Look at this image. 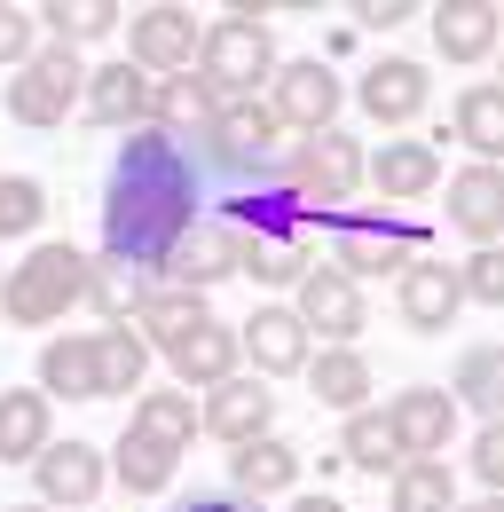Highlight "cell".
I'll use <instances>...</instances> for the list:
<instances>
[{
  "label": "cell",
  "mask_w": 504,
  "mask_h": 512,
  "mask_svg": "<svg viewBox=\"0 0 504 512\" xmlns=\"http://www.w3.org/2000/svg\"><path fill=\"white\" fill-rule=\"evenodd\" d=\"M197 205H205L197 150L158 127H134L111 158V182H103V260L166 276L174 245L197 229Z\"/></svg>",
  "instance_id": "1"
},
{
  "label": "cell",
  "mask_w": 504,
  "mask_h": 512,
  "mask_svg": "<svg viewBox=\"0 0 504 512\" xmlns=\"http://www.w3.org/2000/svg\"><path fill=\"white\" fill-rule=\"evenodd\" d=\"M276 40H268V0H229L205 32H197V79L213 87V103H260L276 79Z\"/></svg>",
  "instance_id": "2"
},
{
  "label": "cell",
  "mask_w": 504,
  "mask_h": 512,
  "mask_svg": "<svg viewBox=\"0 0 504 512\" xmlns=\"http://www.w3.org/2000/svg\"><path fill=\"white\" fill-rule=\"evenodd\" d=\"M87 292V253L79 245H32L16 268H0V316L24 331H48L79 308Z\"/></svg>",
  "instance_id": "3"
},
{
  "label": "cell",
  "mask_w": 504,
  "mask_h": 512,
  "mask_svg": "<svg viewBox=\"0 0 504 512\" xmlns=\"http://www.w3.org/2000/svg\"><path fill=\"white\" fill-rule=\"evenodd\" d=\"M189 150H197V166H213L237 190V182H260V174L284 166V127L268 119V103H221L213 127L197 134Z\"/></svg>",
  "instance_id": "4"
},
{
  "label": "cell",
  "mask_w": 504,
  "mask_h": 512,
  "mask_svg": "<svg viewBox=\"0 0 504 512\" xmlns=\"http://www.w3.org/2000/svg\"><path fill=\"white\" fill-rule=\"evenodd\" d=\"M292 197L308 205L315 221H331V213H347V197L363 190V142L347 127H323L308 142H284V166H276Z\"/></svg>",
  "instance_id": "5"
},
{
  "label": "cell",
  "mask_w": 504,
  "mask_h": 512,
  "mask_svg": "<svg viewBox=\"0 0 504 512\" xmlns=\"http://www.w3.org/2000/svg\"><path fill=\"white\" fill-rule=\"evenodd\" d=\"M418 253H426V229L402 221V213H331V260L323 268H339L347 284H363L378 268L402 276Z\"/></svg>",
  "instance_id": "6"
},
{
  "label": "cell",
  "mask_w": 504,
  "mask_h": 512,
  "mask_svg": "<svg viewBox=\"0 0 504 512\" xmlns=\"http://www.w3.org/2000/svg\"><path fill=\"white\" fill-rule=\"evenodd\" d=\"M268 119L284 134H323V127H339V111H347V87H339V71L323 64V56H292V64H276V79H268Z\"/></svg>",
  "instance_id": "7"
},
{
  "label": "cell",
  "mask_w": 504,
  "mask_h": 512,
  "mask_svg": "<svg viewBox=\"0 0 504 512\" xmlns=\"http://www.w3.org/2000/svg\"><path fill=\"white\" fill-rule=\"evenodd\" d=\"M79 87H87V64L71 48H56V40H40L32 64L8 71V119L16 127H63L79 111Z\"/></svg>",
  "instance_id": "8"
},
{
  "label": "cell",
  "mask_w": 504,
  "mask_h": 512,
  "mask_svg": "<svg viewBox=\"0 0 504 512\" xmlns=\"http://www.w3.org/2000/svg\"><path fill=\"white\" fill-rule=\"evenodd\" d=\"M292 316H300V331L308 339H323V347H355L363 339V323H371V300H363V284H347L339 268H300V284H292V300H284Z\"/></svg>",
  "instance_id": "9"
},
{
  "label": "cell",
  "mask_w": 504,
  "mask_h": 512,
  "mask_svg": "<svg viewBox=\"0 0 504 512\" xmlns=\"http://www.w3.org/2000/svg\"><path fill=\"white\" fill-rule=\"evenodd\" d=\"M197 16H189L182 0H150V8H134L126 16V64L150 71V79H174V71L197 64Z\"/></svg>",
  "instance_id": "10"
},
{
  "label": "cell",
  "mask_w": 504,
  "mask_h": 512,
  "mask_svg": "<svg viewBox=\"0 0 504 512\" xmlns=\"http://www.w3.org/2000/svg\"><path fill=\"white\" fill-rule=\"evenodd\" d=\"M197 434H213V442L245 449L260 442V434H276V394H268V379H221L205 386V402H197Z\"/></svg>",
  "instance_id": "11"
},
{
  "label": "cell",
  "mask_w": 504,
  "mask_h": 512,
  "mask_svg": "<svg viewBox=\"0 0 504 512\" xmlns=\"http://www.w3.org/2000/svg\"><path fill=\"white\" fill-rule=\"evenodd\" d=\"M32 481H40V497H32V505L79 512V505H95V497H103L111 465H103V449H95V442H48L40 457H32Z\"/></svg>",
  "instance_id": "12"
},
{
  "label": "cell",
  "mask_w": 504,
  "mask_h": 512,
  "mask_svg": "<svg viewBox=\"0 0 504 512\" xmlns=\"http://www.w3.org/2000/svg\"><path fill=\"white\" fill-rule=\"evenodd\" d=\"M221 276H245V237H237L229 221L197 213V229H189L182 245H174V260H166V276H158V284L205 292V284H221Z\"/></svg>",
  "instance_id": "13"
},
{
  "label": "cell",
  "mask_w": 504,
  "mask_h": 512,
  "mask_svg": "<svg viewBox=\"0 0 504 512\" xmlns=\"http://www.w3.org/2000/svg\"><path fill=\"white\" fill-rule=\"evenodd\" d=\"M394 308H402V323L418 331V339H441L449 323H457V268L449 260H434V253H418L402 276H394Z\"/></svg>",
  "instance_id": "14"
},
{
  "label": "cell",
  "mask_w": 504,
  "mask_h": 512,
  "mask_svg": "<svg viewBox=\"0 0 504 512\" xmlns=\"http://www.w3.org/2000/svg\"><path fill=\"white\" fill-rule=\"evenodd\" d=\"M426 95H434V79H426L418 56H378L355 79V103H363V119H378V127H410L426 111Z\"/></svg>",
  "instance_id": "15"
},
{
  "label": "cell",
  "mask_w": 504,
  "mask_h": 512,
  "mask_svg": "<svg viewBox=\"0 0 504 512\" xmlns=\"http://www.w3.org/2000/svg\"><path fill=\"white\" fill-rule=\"evenodd\" d=\"M386 426H394L402 457H449V442H457V402H449V386H402L386 402Z\"/></svg>",
  "instance_id": "16"
},
{
  "label": "cell",
  "mask_w": 504,
  "mask_h": 512,
  "mask_svg": "<svg viewBox=\"0 0 504 512\" xmlns=\"http://www.w3.org/2000/svg\"><path fill=\"white\" fill-rule=\"evenodd\" d=\"M79 111H87L95 127H111V134L150 127V71H134L126 56H119V64H95V71H87V87H79Z\"/></svg>",
  "instance_id": "17"
},
{
  "label": "cell",
  "mask_w": 504,
  "mask_h": 512,
  "mask_svg": "<svg viewBox=\"0 0 504 512\" xmlns=\"http://www.w3.org/2000/svg\"><path fill=\"white\" fill-rule=\"evenodd\" d=\"M237 355H252V379H292L315 355V339L292 308H252V323H237Z\"/></svg>",
  "instance_id": "18"
},
{
  "label": "cell",
  "mask_w": 504,
  "mask_h": 512,
  "mask_svg": "<svg viewBox=\"0 0 504 512\" xmlns=\"http://www.w3.org/2000/svg\"><path fill=\"white\" fill-rule=\"evenodd\" d=\"M441 213H449L457 237L497 245V237H504V174H497V166H465V174H449V182H441Z\"/></svg>",
  "instance_id": "19"
},
{
  "label": "cell",
  "mask_w": 504,
  "mask_h": 512,
  "mask_svg": "<svg viewBox=\"0 0 504 512\" xmlns=\"http://www.w3.org/2000/svg\"><path fill=\"white\" fill-rule=\"evenodd\" d=\"M363 182H371L378 197H394V205H410V197L441 190V150L434 142H378V150H363Z\"/></svg>",
  "instance_id": "20"
},
{
  "label": "cell",
  "mask_w": 504,
  "mask_h": 512,
  "mask_svg": "<svg viewBox=\"0 0 504 512\" xmlns=\"http://www.w3.org/2000/svg\"><path fill=\"white\" fill-rule=\"evenodd\" d=\"M166 363H174V386H182V394H205V386L237 379V363H245V355H237V323L205 316L182 347H166Z\"/></svg>",
  "instance_id": "21"
},
{
  "label": "cell",
  "mask_w": 504,
  "mask_h": 512,
  "mask_svg": "<svg viewBox=\"0 0 504 512\" xmlns=\"http://www.w3.org/2000/svg\"><path fill=\"white\" fill-rule=\"evenodd\" d=\"M300 489V449L276 442V434H260L229 457V497H245V505H268V497H292Z\"/></svg>",
  "instance_id": "22"
},
{
  "label": "cell",
  "mask_w": 504,
  "mask_h": 512,
  "mask_svg": "<svg viewBox=\"0 0 504 512\" xmlns=\"http://www.w3.org/2000/svg\"><path fill=\"white\" fill-rule=\"evenodd\" d=\"M300 371H308V394L323 402V410H339V418L371 410V394H378L371 363H363V347H315Z\"/></svg>",
  "instance_id": "23"
},
{
  "label": "cell",
  "mask_w": 504,
  "mask_h": 512,
  "mask_svg": "<svg viewBox=\"0 0 504 512\" xmlns=\"http://www.w3.org/2000/svg\"><path fill=\"white\" fill-rule=\"evenodd\" d=\"M434 16V48L441 64H481L489 48H497V0H441V8H426Z\"/></svg>",
  "instance_id": "24"
},
{
  "label": "cell",
  "mask_w": 504,
  "mask_h": 512,
  "mask_svg": "<svg viewBox=\"0 0 504 512\" xmlns=\"http://www.w3.org/2000/svg\"><path fill=\"white\" fill-rule=\"evenodd\" d=\"M56 442V402L40 386H8L0 394V465H32Z\"/></svg>",
  "instance_id": "25"
},
{
  "label": "cell",
  "mask_w": 504,
  "mask_h": 512,
  "mask_svg": "<svg viewBox=\"0 0 504 512\" xmlns=\"http://www.w3.org/2000/svg\"><path fill=\"white\" fill-rule=\"evenodd\" d=\"M213 87L197 79V71H174V79H150V127L174 134V142H197V134L213 127Z\"/></svg>",
  "instance_id": "26"
},
{
  "label": "cell",
  "mask_w": 504,
  "mask_h": 512,
  "mask_svg": "<svg viewBox=\"0 0 504 512\" xmlns=\"http://www.w3.org/2000/svg\"><path fill=\"white\" fill-rule=\"evenodd\" d=\"M205 316H213L205 292H182V284H158V276H150V292H142V308H134V331L150 339V355H166V347H182Z\"/></svg>",
  "instance_id": "27"
},
{
  "label": "cell",
  "mask_w": 504,
  "mask_h": 512,
  "mask_svg": "<svg viewBox=\"0 0 504 512\" xmlns=\"http://www.w3.org/2000/svg\"><path fill=\"white\" fill-rule=\"evenodd\" d=\"M150 339L134 331V323H103L95 331V394L111 402V394H142V379H150Z\"/></svg>",
  "instance_id": "28"
},
{
  "label": "cell",
  "mask_w": 504,
  "mask_h": 512,
  "mask_svg": "<svg viewBox=\"0 0 504 512\" xmlns=\"http://www.w3.org/2000/svg\"><path fill=\"white\" fill-rule=\"evenodd\" d=\"M40 394L48 402H103L95 394V331H56L48 347H40Z\"/></svg>",
  "instance_id": "29"
},
{
  "label": "cell",
  "mask_w": 504,
  "mask_h": 512,
  "mask_svg": "<svg viewBox=\"0 0 504 512\" xmlns=\"http://www.w3.org/2000/svg\"><path fill=\"white\" fill-rule=\"evenodd\" d=\"M40 16V40H56V48H87V40H111L126 24V8L119 0H48V8H32Z\"/></svg>",
  "instance_id": "30"
},
{
  "label": "cell",
  "mask_w": 504,
  "mask_h": 512,
  "mask_svg": "<svg viewBox=\"0 0 504 512\" xmlns=\"http://www.w3.org/2000/svg\"><path fill=\"white\" fill-rule=\"evenodd\" d=\"M339 457L355 465V473H371V481H394L410 457L394 442V426H386V410H355L347 426H339Z\"/></svg>",
  "instance_id": "31"
},
{
  "label": "cell",
  "mask_w": 504,
  "mask_h": 512,
  "mask_svg": "<svg viewBox=\"0 0 504 512\" xmlns=\"http://www.w3.org/2000/svg\"><path fill=\"white\" fill-rule=\"evenodd\" d=\"M111 473L126 481V497H166V489H174V473H182V457H174L166 442H150V434H134V426H126L119 449H111Z\"/></svg>",
  "instance_id": "32"
},
{
  "label": "cell",
  "mask_w": 504,
  "mask_h": 512,
  "mask_svg": "<svg viewBox=\"0 0 504 512\" xmlns=\"http://www.w3.org/2000/svg\"><path fill=\"white\" fill-rule=\"evenodd\" d=\"M134 434H150V442H166L174 457H189L197 442V402H189L182 386H158V394H134V418H126Z\"/></svg>",
  "instance_id": "33"
},
{
  "label": "cell",
  "mask_w": 504,
  "mask_h": 512,
  "mask_svg": "<svg viewBox=\"0 0 504 512\" xmlns=\"http://www.w3.org/2000/svg\"><path fill=\"white\" fill-rule=\"evenodd\" d=\"M457 142L473 150V166H497V150H504V87L473 79V87L457 95Z\"/></svg>",
  "instance_id": "34"
},
{
  "label": "cell",
  "mask_w": 504,
  "mask_h": 512,
  "mask_svg": "<svg viewBox=\"0 0 504 512\" xmlns=\"http://www.w3.org/2000/svg\"><path fill=\"white\" fill-rule=\"evenodd\" d=\"M142 292H150L142 268H126V260H87V292H79V308H95L103 323H134Z\"/></svg>",
  "instance_id": "35"
},
{
  "label": "cell",
  "mask_w": 504,
  "mask_h": 512,
  "mask_svg": "<svg viewBox=\"0 0 504 512\" xmlns=\"http://www.w3.org/2000/svg\"><path fill=\"white\" fill-rule=\"evenodd\" d=\"M449 402H457V410H473L481 426H497V410H504V347H465Z\"/></svg>",
  "instance_id": "36"
},
{
  "label": "cell",
  "mask_w": 504,
  "mask_h": 512,
  "mask_svg": "<svg viewBox=\"0 0 504 512\" xmlns=\"http://www.w3.org/2000/svg\"><path fill=\"white\" fill-rule=\"evenodd\" d=\"M386 505H394V512H449V505H457V473H449V457H410V465L386 481Z\"/></svg>",
  "instance_id": "37"
},
{
  "label": "cell",
  "mask_w": 504,
  "mask_h": 512,
  "mask_svg": "<svg viewBox=\"0 0 504 512\" xmlns=\"http://www.w3.org/2000/svg\"><path fill=\"white\" fill-rule=\"evenodd\" d=\"M48 221V190L32 174H0V237H32Z\"/></svg>",
  "instance_id": "38"
},
{
  "label": "cell",
  "mask_w": 504,
  "mask_h": 512,
  "mask_svg": "<svg viewBox=\"0 0 504 512\" xmlns=\"http://www.w3.org/2000/svg\"><path fill=\"white\" fill-rule=\"evenodd\" d=\"M457 300L504 308V253H497V245H473V253L457 260Z\"/></svg>",
  "instance_id": "39"
},
{
  "label": "cell",
  "mask_w": 504,
  "mask_h": 512,
  "mask_svg": "<svg viewBox=\"0 0 504 512\" xmlns=\"http://www.w3.org/2000/svg\"><path fill=\"white\" fill-rule=\"evenodd\" d=\"M32 56H40V16L16 8V0H0V71H24Z\"/></svg>",
  "instance_id": "40"
},
{
  "label": "cell",
  "mask_w": 504,
  "mask_h": 512,
  "mask_svg": "<svg viewBox=\"0 0 504 512\" xmlns=\"http://www.w3.org/2000/svg\"><path fill=\"white\" fill-rule=\"evenodd\" d=\"M473 473H481L489 497L504 489V426H481V434H473Z\"/></svg>",
  "instance_id": "41"
},
{
  "label": "cell",
  "mask_w": 504,
  "mask_h": 512,
  "mask_svg": "<svg viewBox=\"0 0 504 512\" xmlns=\"http://www.w3.org/2000/svg\"><path fill=\"white\" fill-rule=\"evenodd\" d=\"M347 16H355V24H371V32H394V24H410V16H426V8H418V0H355Z\"/></svg>",
  "instance_id": "42"
},
{
  "label": "cell",
  "mask_w": 504,
  "mask_h": 512,
  "mask_svg": "<svg viewBox=\"0 0 504 512\" xmlns=\"http://www.w3.org/2000/svg\"><path fill=\"white\" fill-rule=\"evenodd\" d=\"M174 512H260V505H245V497H229V489H197V497H182Z\"/></svg>",
  "instance_id": "43"
},
{
  "label": "cell",
  "mask_w": 504,
  "mask_h": 512,
  "mask_svg": "<svg viewBox=\"0 0 504 512\" xmlns=\"http://www.w3.org/2000/svg\"><path fill=\"white\" fill-rule=\"evenodd\" d=\"M284 512H347V505H339V497H323V489H292V505H284Z\"/></svg>",
  "instance_id": "44"
},
{
  "label": "cell",
  "mask_w": 504,
  "mask_h": 512,
  "mask_svg": "<svg viewBox=\"0 0 504 512\" xmlns=\"http://www.w3.org/2000/svg\"><path fill=\"white\" fill-rule=\"evenodd\" d=\"M449 512H504V497H473V505H449Z\"/></svg>",
  "instance_id": "45"
},
{
  "label": "cell",
  "mask_w": 504,
  "mask_h": 512,
  "mask_svg": "<svg viewBox=\"0 0 504 512\" xmlns=\"http://www.w3.org/2000/svg\"><path fill=\"white\" fill-rule=\"evenodd\" d=\"M8 512H48V505H8Z\"/></svg>",
  "instance_id": "46"
}]
</instances>
